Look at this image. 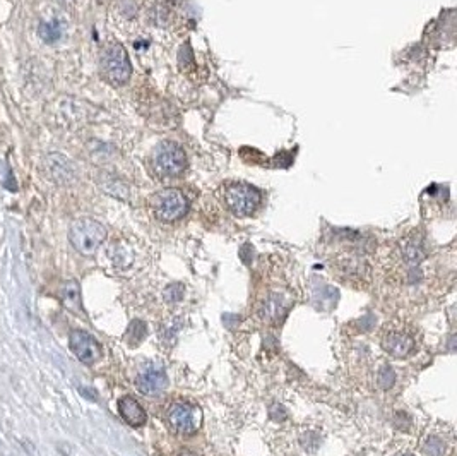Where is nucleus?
<instances>
[{
  "label": "nucleus",
  "instance_id": "412c9836",
  "mask_svg": "<svg viewBox=\"0 0 457 456\" xmlns=\"http://www.w3.org/2000/svg\"><path fill=\"white\" fill-rule=\"evenodd\" d=\"M177 456H197V455L192 453V451H189V450H183V451H180V453H178Z\"/></svg>",
  "mask_w": 457,
  "mask_h": 456
},
{
  "label": "nucleus",
  "instance_id": "1a4fd4ad",
  "mask_svg": "<svg viewBox=\"0 0 457 456\" xmlns=\"http://www.w3.org/2000/svg\"><path fill=\"white\" fill-rule=\"evenodd\" d=\"M69 345L72 353L86 365L96 364V362L103 357V350H101L100 342H98L95 336L89 335L88 331H72L69 336Z\"/></svg>",
  "mask_w": 457,
  "mask_h": 456
},
{
  "label": "nucleus",
  "instance_id": "39448f33",
  "mask_svg": "<svg viewBox=\"0 0 457 456\" xmlns=\"http://www.w3.org/2000/svg\"><path fill=\"white\" fill-rule=\"evenodd\" d=\"M151 208L155 216L165 223L180 220L189 210V201L178 189H165L155 194L151 201Z\"/></svg>",
  "mask_w": 457,
  "mask_h": 456
},
{
  "label": "nucleus",
  "instance_id": "f03ea898",
  "mask_svg": "<svg viewBox=\"0 0 457 456\" xmlns=\"http://www.w3.org/2000/svg\"><path fill=\"white\" fill-rule=\"evenodd\" d=\"M101 76L113 86H122L130 78V61L127 50L120 44H108L101 50Z\"/></svg>",
  "mask_w": 457,
  "mask_h": 456
},
{
  "label": "nucleus",
  "instance_id": "4468645a",
  "mask_svg": "<svg viewBox=\"0 0 457 456\" xmlns=\"http://www.w3.org/2000/svg\"><path fill=\"white\" fill-rule=\"evenodd\" d=\"M58 298L63 304V308L69 309L71 313L81 314L83 313V298H81V287L76 280H67L58 287Z\"/></svg>",
  "mask_w": 457,
  "mask_h": 456
},
{
  "label": "nucleus",
  "instance_id": "0eeeda50",
  "mask_svg": "<svg viewBox=\"0 0 457 456\" xmlns=\"http://www.w3.org/2000/svg\"><path fill=\"white\" fill-rule=\"evenodd\" d=\"M382 348L396 359H406L416 350V338L408 326H386L382 333Z\"/></svg>",
  "mask_w": 457,
  "mask_h": 456
},
{
  "label": "nucleus",
  "instance_id": "423d86ee",
  "mask_svg": "<svg viewBox=\"0 0 457 456\" xmlns=\"http://www.w3.org/2000/svg\"><path fill=\"white\" fill-rule=\"evenodd\" d=\"M225 204L235 216H250L259 208L262 196L249 184H230L223 194Z\"/></svg>",
  "mask_w": 457,
  "mask_h": 456
},
{
  "label": "nucleus",
  "instance_id": "6ab92c4d",
  "mask_svg": "<svg viewBox=\"0 0 457 456\" xmlns=\"http://www.w3.org/2000/svg\"><path fill=\"white\" fill-rule=\"evenodd\" d=\"M425 451L430 456H442L443 451H446V446H443L438 439H430V441L426 442Z\"/></svg>",
  "mask_w": 457,
  "mask_h": 456
},
{
  "label": "nucleus",
  "instance_id": "f3484780",
  "mask_svg": "<svg viewBox=\"0 0 457 456\" xmlns=\"http://www.w3.org/2000/svg\"><path fill=\"white\" fill-rule=\"evenodd\" d=\"M101 187H103L106 194H112L115 198L125 199L127 194H129L127 186L123 184L122 181H118V178H113V177H108L106 178V182H101Z\"/></svg>",
  "mask_w": 457,
  "mask_h": 456
},
{
  "label": "nucleus",
  "instance_id": "dca6fc26",
  "mask_svg": "<svg viewBox=\"0 0 457 456\" xmlns=\"http://www.w3.org/2000/svg\"><path fill=\"white\" fill-rule=\"evenodd\" d=\"M41 40H45L46 44H55L57 40H61L62 36V26L58 24V21H52V23H43L38 29Z\"/></svg>",
  "mask_w": 457,
  "mask_h": 456
},
{
  "label": "nucleus",
  "instance_id": "9b49d317",
  "mask_svg": "<svg viewBox=\"0 0 457 456\" xmlns=\"http://www.w3.org/2000/svg\"><path fill=\"white\" fill-rule=\"evenodd\" d=\"M289 305H292V302L283 293H271L264 300L262 308H260V316H262L264 321L271 323V325H277L288 314Z\"/></svg>",
  "mask_w": 457,
  "mask_h": 456
},
{
  "label": "nucleus",
  "instance_id": "4be33fe9",
  "mask_svg": "<svg viewBox=\"0 0 457 456\" xmlns=\"http://www.w3.org/2000/svg\"><path fill=\"white\" fill-rule=\"evenodd\" d=\"M396 456H414V455H409V453H399V455H396Z\"/></svg>",
  "mask_w": 457,
  "mask_h": 456
},
{
  "label": "nucleus",
  "instance_id": "a211bd4d",
  "mask_svg": "<svg viewBox=\"0 0 457 456\" xmlns=\"http://www.w3.org/2000/svg\"><path fill=\"white\" fill-rule=\"evenodd\" d=\"M183 297V287L180 283H172L165 290L166 302H180Z\"/></svg>",
  "mask_w": 457,
  "mask_h": 456
},
{
  "label": "nucleus",
  "instance_id": "aec40b11",
  "mask_svg": "<svg viewBox=\"0 0 457 456\" xmlns=\"http://www.w3.org/2000/svg\"><path fill=\"white\" fill-rule=\"evenodd\" d=\"M379 382L384 390L391 387L392 382H394V373H392V369H389V368L382 369V373H380V376H379Z\"/></svg>",
  "mask_w": 457,
  "mask_h": 456
},
{
  "label": "nucleus",
  "instance_id": "7ed1b4c3",
  "mask_svg": "<svg viewBox=\"0 0 457 456\" xmlns=\"http://www.w3.org/2000/svg\"><path fill=\"white\" fill-rule=\"evenodd\" d=\"M165 422L177 436H192L202 424V412L195 403L173 402L166 408Z\"/></svg>",
  "mask_w": 457,
  "mask_h": 456
},
{
  "label": "nucleus",
  "instance_id": "6e6552de",
  "mask_svg": "<svg viewBox=\"0 0 457 456\" xmlns=\"http://www.w3.org/2000/svg\"><path fill=\"white\" fill-rule=\"evenodd\" d=\"M135 386L143 395L146 396H158L168 387V376H166L163 365L155 364V362H148L139 370L138 378H135Z\"/></svg>",
  "mask_w": 457,
  "mask_h": 456
},
{
  "label": "nucleus",
  "instance_id": "ddd939ff",
  "mask_svg": "<svg viewBox=\"0 0 457 456\" xmlns=\"http://www.w3.org/2000/svg\"><path fill=\"white\" fill-rule=\"evenodd\" d=\"M399 253H401V258H403L409 266H416V264H420L423 259L426 258V249H425V244H423V238L420 235H416V233L408 235L401 240Z\"/></svg>",
  "mask_w": 457,
  "mask_h": 456
},
{
  "label": "nucleus",
  "instance_id": "f257e3e1",
  "mask_svg": "<svg viewBox=\"0 0 457 456\" xmlns=\"http://www.w3.org/2000/svg\"><path fill=\"white\" fill-rule=\"evenodd\" d=\"M106 238V228L93 218H78L69 228V240L83 255H93Z\"/></svg>",
  "mask_w": 457,
  "mask_h": 456
},
{
  "label": "nucleus",
  "instance_id": "f8f14e48",
  "mask_svg": "<svg viewBox=\"0 0 457 456\" xmlns=\"http://www.w3.org/2000/svg\"><path fill=\"white\" fill-rule=\"evenodd\" d=\"M118 413L130 427H143L146 424V410L143 408L138 400L132 398V396H123V398L118 400Z\"/></svg>",
  "mask_w": 457,
  "mask_h": 456
},
{
  "label": "nucleus",
  "instance_id": "2eb2a0df",
  "mask_svg": "<svg viewBox=\"0 0 457 456\" xmlns=\"http://www.w3.org/2000/svg\"><path fill=\"white\" fill-rule=\"evenodd\" d=\"M146 338V325L139 319H134L130 323L129 328H127V335H125V342L130 345V347H138V345Z\"/></svg>",
  "mask_w": 457,
  "mask_h": 456
},
{
  "label": "nucleus",
  "instance_id": "9d476101",
  "mask_svg": "<svg viewBox=\"0 0 457 456\" xmlns=\"http://www.w3.org/2000/svg\"><path fill=\"white\" fill-rule=\"evenodd\" d=\"M46 170H48V176L52 181L57 182V184H71V182L76 181V168L72 165L69 158H66L63 155H58V153H53V155L46 156Z\"/></svg>",
  "mask_w": 457,
  "mask_h": 456
},
{
  "label": "nucleus",
  "instance_id": "20e7f679",
  "mask_svg": "<svg viewBox=\"0 0 457 456\" xmlns=\"http://www.w3.org/2000/svg\"><path fill=\"white\" fill-rule=\"evenodd\" d=\"M153 163L156 172L165 178L178 177L187 167V156L180 144L173 141H165L158 144L153 153Z\"/></svg>",
  "mask_w": 457,
  "mask_h": 456
}]
</instances>
